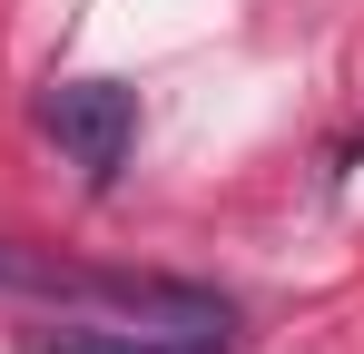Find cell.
Returning <instances> with one entry per match:
<instances>
[{"mask_svg":"<svg viewBox=\"0 0 364 354\" xmlns=\"http://www.w3.org/2000/svg\"><path fill=\"white\" fill-rule=\"evenodd\" d=\"M0 295H40V305H89L119 325H168V335H227V295L197 276H158V266H89L60 246L0 236Z\"/></svg>","mask_w":364,"mask_h":354,"instance_id":"obj_1","label":"cell"},{"mask_svg":"<svg viewBox=\"0 0 364 354\" xmlns=\"http://www.w3.org/2000/svg\"><path fill=\"white\" fill-rule=\"evenodd\" d=\"M30 118H40V138H50L89 187H109V177L128 168V148H138V89H119V79H50V89L30 99Z\"/></svg>","mask_w":364,"mask_h":354,"instance_id":"obj_2","label":"cell"},{"mask_svg":"<svg viewBox=\"0 0 364 354\" xmlns=\"http://www.w3.org/2000/svg\"><path fill=\"white\" fill-rule=\"evenodd\" d=\"M30 354H227V335H168V325H30Z\"/></svg>","mask_w":364,"mask_h":354,"instance_id":"obj_3","label":"cell"}]
</instances>
